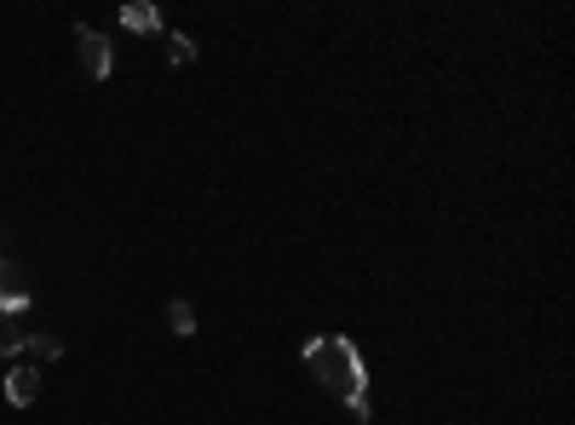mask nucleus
I'll use <instances>...</instances> for the list:
<instances>
[{
  "mask_svg": "<svg viewBox=\"0 0 575 425\" xmlns=\"http://www.w3.org/2000/svg\"><path fill=\"white\" fill-rule=\"evenodd\" d=\"M306 368H311V380H317L322 391L340 396V403H352V396L368 391V368H363L357 345L345 339V334H322V339H311V345H306Z\"/></svg>",
  "mask_w": 575,
  "mask_h": 425,
  "instance_id": "obj_1",
  "label": "nucleus"
},
{
  "mask_svg": "<svg viewBox=\"0 0 575 425\" xmlns=\"http://www.w3.org/2000/svg\"><path fill=\"white\" fill-rule=\"evenodd\" d=\"M75 58H81V69L92 75V81H104V75L115 69V53H110V41L98 30H75Z\"/></svg>",
  "mask_w": 575,
  "mask_h": 425,
  "instance_id": "obj_2",
  "label": "nucleus"
},
{
  "mask_svg": "<svg viewBox=\"0 0 575 425\" xmlns=\"http://www.w3.org/2000/svg\"><path fill=\"white\" fill-rule=\"evenodd\" d=\"M35 299V288H30V277L12 265V259H0V311H12V316H23V305Z\"/></svg>",
  "mask_w": 575,
  "mask_h": 425,
  "instance_id": "obj_3",
  "label": "nucleus"
},
{
  "mask_svg": "<svg viewBox=\"0 0 575 425\" xmlns=\"http://www.w3.org/2000/svg\"><path fill=\"white\" fill-rule=\"evenodd\" d=\"M7 396H12L18 409H30L35 396H41V368H12L7 373Z\"/></svg>",
  "mask_w": 575,
  "mask_h": 425,
  "instance_id": "obj_4",
  "label": "nucleus"
},
{
  "mask_svg": "<svg viewBox=\"0 0 575 425\" xmlns=\"http://www.w3.org/2000/svg\"><path fill=\"white\" fill-rule=\"evenodd\" d=\"M121 23H128L133 35H156L162 30V12L150 7V0H128V7H121Z\"/></svg>",
  "mask_w": 575,
  "mask_h": 425,
  "instance_id": "obj_5",
  "label": "nucleus"
},
{
  "mask_svg": "<svg viewBox=\"0 0 575 425\" xmlns=\"http://www.w3.org/2000/svg\"><path fill=\"white\" fill-rule=\"evenodd\" d=\"M23 345H30V334H23V322L12 311H0V357H18Z\"/></svg>",
  "mask_w": 575,
  "mask_h": 425,
  "instance_id": "obj_6",
  "label": "nucleus"
},
{
  "mask_svg": "<svg viewBox=\"0 0 575 425\" xmlns=\"http://www.w3.org/2000/svg\"><path fill=\"white\" fill-rule=\"evenodd\" d=\"M167 328L179 334V339L196 334V311H190V299H173V305H167Z\"/></svg>",
  "mask_w": 575,
  "mask_h": 425,
  "instance_id": "obj_7",
  "label": "nucleus"
},
{
  "mask_svg": "<svg viewBox=\"0 0 575 425\" xmlns=\"http://www.w3.org/2000/svg\"><path fill=\"white\" fill-rule=\"evenodd\" d=\"M196 58V41L190 35H167V64H190Z\"/></svg>",
  "mask_w": 575,
  "mask_h": 425,
  "instance_id": "obj_8",
  "label": "nucleus"
},
{
  "mask_svg": "<svg viewBox=\"0 0 575 425\" xmlns=\"http://www.w3.org/2000/svg\"><path fill=\"white\" fill-rule=\"evenodd\" d=\"M58 351H64V345H58L53 334H35V357H46V362H53Z\"/></svg>",
  "mask_w": 575,
  "mask_h": 425,
  "instance_id": "obj_9",
  "label": "nucleus"
}]
</instances>
